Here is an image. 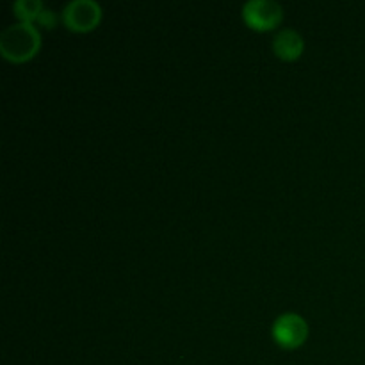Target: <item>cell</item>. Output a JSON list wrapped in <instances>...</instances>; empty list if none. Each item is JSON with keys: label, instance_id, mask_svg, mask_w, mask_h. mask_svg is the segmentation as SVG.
Instances as JSON below:
<instances>
[{"label": "cell", "instance_id": "cell-1", "mask_svg": "<svg viewBox=\"0 0 365 365\" xmlns=\"http://www.w3.org/2000/svg\"><path fill=\"white\" fill-rule=\"evenodd\" d=\"M39 48V32L32 21H16L0 32V52L7 61L21 63Z\"/></svg>", "mask_w": 365, "mask_h": 365}, {"label": "cell", "instance_id": "cell-2", "mask_svg": "<svg viewBox=\"0 0 365 365\" xmlns=\"http://www.w3.org/2000/svg\"><path fill=\"white\" fill-rule=\"evenodd\" d=\"M61 18L71 31H89L102 18V7L95 0H70L63 7Z\"/></svg>", "mask_w": 365, "mask_h": 365}, {"label": "cell", "instance_id": "cell-3", "mask_svg": "<svg viewBox=\"0 0 365 365\" xmlns=\"http://www.w3.org/2000/svg\"><path fill=\"white\" fill-rule=\"evenodd\" d=\"M271 331H273L274 341L282 348H296L307 339L309 327H307V321L299 314L285 312L274 319Z\"/></svg>", "mask_w": 365, "mask_h": 365}, {"label": "cell", "instance_id": "cell-4", "mask_svg": "<svg viewBox=\"0 0 365 365\" xmlns=\"http://www.w3.org/2000/svg\"><path fill=\"white\" fill-rule=\"evenodd\" d=\"M282 6L277 0H248L242 6V18L246 24L259 31L274 27L282 20Z\"/></svg>", "mask_w": 365, "mask_h": 365}, {"label": "cell", "instance_id": "cell-5", "mask_svg": "<svg viewBox=\"0 0 365 365\" xmlns=\"http://www.w3.org/2000/svg\"><path fill=\"white\" fill-rule=\"evenodd\" d=\"M303 36L291 27L280 29L273 38V50L282 59H296L303 52Z\"/></svg>", "mask_w": 365, "mask_h": 365}, {"label": "cell", "instance_id": "cell-6", "mask_svg": "<svg viewBox=\"0 0 365 365\" xmlns=\"http://www.w3.org/2000/svg\"><path fill=\"white\" fill-rule=\"evenodd\" d=\"M43 7L45 6L39 0H16L13 4L14 14L20 18V21H34Z\"/></svg>", "mask_w": 365, "mask_h": 365}, {"label": "cell", "instance_id": "cell-7", "mask_svg": "<svg viewBox=\"0 0 365 365\" xmlns=\"http://www.w3.org/2000/svg\"><path fill=\"white\" fill-rule=\"evenodd\" d=\"M36 21H38L39 25H43V27L52 29L53 25L57 24V13H56V11L50 9V7H43V9L39 11V14H38V18H36Z\"/></svg>", "mask_w": 365, "mask_h": 365}]
</instances>
